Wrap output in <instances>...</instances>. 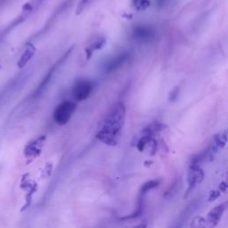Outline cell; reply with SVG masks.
Returning <instances> with one entry per match:
<instances>
[{
	"label": "cell",
	"mask_w": 228,
	"mask_h": 228,
	"mask_svg": "<svg viewBox=\"0 0 228 228\" xmlns=\"http://www.w3.org/2000/svg\"><path fill=\"white\" fill-rule=\"evenodd\" d=\"M126 109L123 103H118L112 108L104 119L103 125L96 135L100 141L109 145H115L125 120Z\"/></svg>",
	"instance_id": "1"
},
{
	"label": "cell",
	"mask_w": 228,
	"mask_h": 228,
	"mask_svg": "<svg viewBox=\"0 0 228 228\" xmlns=\"http://www.w3.org/2000/svg\"><path fill=\"white\" fill-rule=\"evenodd\" d=\"M75 110H76V104L70 101H65L56 107L54 112V119L55 122L60 125L66 124L71 118Z\"/></svg>",
	"instance_id": "2"
},
{
	"label": "cell",
	"mask_w": 228,
	"mask_h": 228,
	"mask_svg": "<svg viewBox=\"0 0 228 228\" xmlns=\"http://www.w3.org/2000/svg\"><path fill=\"white\" fill-rule=\"evenodd\" d=\"M93 90L92 83L86 80H81L77 83L73 88V96L77 101H84L89 96Z\"/></svg>",
	"instance_id": "3"
},
{
	"label": "cell",
	"mask_w": 228,
	"mask_h": 228,
	"mask_svg": "<svg viewBox=\"0 0 228 228\" xmlns=\"http://www.w3.org/2000/svg\"><path fill=\"white\" fill-rule=\"evenodd\" d=\"M204 174L202 170L198 167L197 164H192L189 173H188V183H189V187L190 189L192 187H194L197 184L200 183L203 179Z\"/></svg>",
	"instance_id": "4"
},
{
	"label": "cell",
	"mask_w": 228,
	"mask_h": 228,
	"mask_svg": "<svg viewBox=\"0 0 228 228\" xmlns=\"http://www.w3.org/2000/svg\"><path fill=\"white\" fill-rule=\"evenodd\" d=\"M133 37L138 40H149L153 37V31L151 28L145 26H138L135 28Z\"/></svg>",
	"instance_id": "5"
},
{
	"label": "cell",
	"mask_w": 228,
	"mask_h": 228,
	"mask_svg": "<svg viewBox=\"0 0 228 228\" xmlns=\"http://www.w3.org/2000/svg\"><path fill=\"white\" fill-rule=\"evenodd\" d=\"M225 208H226L225 205L221 204V205H218L216 208H214L213 210H211V211L209 213L207 221L210 224L211 226H216L218 223V221L220 220V218L223 215V212L225 210Z\"/></svg>",
	"instance_id": "6"
},
{
	"label": "cell",
	"mask_w": 228,
	"mask_h": 228,
	"mask_svg": "<svg viewBox=\"0 0 228 228\" xmlns=\"http://www.w3.org/2000/svg\"><path fill=\"white\" fill-rule=\"evenodd\" d=\"M128 59V54H122L117 57H115L113 60H112L107 66H106V70L108 71H112L117 70L118 68H119L122 65V64Z\"/></svg>",
	"instance_id": "7"
},
{
	"label": "cell",
	"mask_w": 228,
	"mask_h": 228,
	"mask_svg": "<svg viewBox=\"0 0 228 228\" xmlns=\"http://www.w3.org/2000/svg\"><path fill=\"white\" fill-rule=\"evenodd\" d=\"M159 183H160V181H158V180H151V181H149V182L145 183L142 187V194H145L148 191L157 187Z\"/></svg>",
	"instance_id": "8"
},
{
	"label": "cell",
	"mask_w": 228,
	"mask_h": 228,
	"mask_svg": "<svg viewBox=\"0 0 228 228\" xmlns=\"http://www.w3.org/2000/svg\"><path fill=\"white\" fill-rule=\"evenodd\" d=\"M33 54H34V48H33L32 46H31L29 48L27 49L26 51H25V53H24V54L22 55V57H21V63L20 64H22L21 65H23V64H25L31 58V56L33 55Z\"/></svg>",
	"instance_id": "9"
},
{
	"label": "cell",
	"mask_w": 228,
	"mask_h": 228,
	"mask_svg": "<svg viewBox=\"0 0 228 228\" xmlns=\"http://www.w3.org/2000/svg\"><path fill=\"white\" fill-rule=\"evenodd\" d=\"M133 4H134V6L137 10H142V9H145L149 5V1L148 0H133Z\"/></svg>",
	"instance_id": "10"
},
{
	"label": "cell",
	"mask_w": 228,
	"mask_h": 228,
	"mask_svg": "<svg viewBox=\"0 0 228 228\" xmlns=\"http://www.w3.org/2000/svg\"><path fill=\"white\" fill-rule=\"evenodd\" d=\"M226 143V134L225 132L224 135H217L216 137V145L218 147H223Z\"/></svg>",
	"instance_id": "11"
},
{
	"label": "cell",
	"mask_w": 228,
	"mask_h": 228,
	"mask_svg": "<svg viewBox=\"0 0 228 228\" xmlns=\"http://www.w3.org/2000/svg\"><path fill=\"white\" fill-rule=\"evenodd\" d=\"M219 195H220V194L218 192H217V191L212 192L211 194H210V200H213L217 199Z\"/></svg>",
	"instance_id": "12"
},
{
	"label": "cell",
	"mask_w": 228,
	"mask_h": 228,
	"mask_svg": "<svg viewBox=\"0 0 228 228\" xmlns=\"http://www.w3.org/2000/svg\"><path fill=\"white\" fill-rule=\"evenodd\" d=\"M220 190L223 191V192H226V183H222L220 184Z\"/></svg>",
	"instance_id": "13"
},
{
	"label": "cell",
	"mask_w": 228,
	"mask_h": 228,
	"mask_svg": "<svg viewBox=\"0 0 228 228\" xmlns=\"http://www.w3.org/2000/svg\"><path fill=\"white\" fill-rule=\"evenodd\" d=\"M159 1H164V0H159Z\"/></svg>",
	"instance_id": "14"
},
{
	"label": "cell",
	"mask_w": 228,
	"mask_h": 228,
	"mask_svg": "<svg viewBox=\"0 0 228 228\" xmlns=\"http://www.w3.org/2000/svg\"><path fill=\"white\" fill-rule=\"evenodd\" d=\"M83 2H85V0H83Z\"/></svg>",
	"instance_id": "15"
}]
</instances>
